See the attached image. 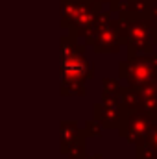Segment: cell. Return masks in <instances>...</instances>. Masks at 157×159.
Here are the masks:
<instances>
[{
  "instance_id": "13",
  "label": "cell",
  "mask_w": 157,
  "mask_h": 159,
  "mask_svg": "<svg viewBox=\"0 0 157 159\" xmlns=\"http://www.w3.org/2000/svg\"><path fill=\"white\" fill-rule=\"evenodd\" d=\"M154 85H155V89H157V81H155V83H154Z\"/></svg>"
},
{
  "instance_id": "11",
  "label": "cell",
  "mask_w": 157,
  "mask_h": 159,
  "mask_svg": "<svg viewBox=\"0 0 157 159\" xmlns=\"http://www.w3.org/2000/svg\"><path fill=\"white\" fill-rule=\"evenodd\" d=\"M89 159H102V156H92V157H89Z\"/></svg>"
},
{
  "instance_id": "10",
  "label": "cell",
  "mask_w": 157,
  "mask_h": 159,
  "mask_svg": "<svg viewBox=\"0 0 157 159\" xmlns=\"http://www.w3.org/2000/svg\"><path fill=\"white\" fill-rule=\"evenodd\" d=\"M83 133L85 135H98L100 133V124L96 120H89L85 124V128H83Z\"/></svg>"
},
{
  "instance_id": "3",
  "label": "cell",
  "mask_w": 157,
  "mask_h": 159,
  "mask_svg": "<svg viewBox=\"0 0 157 159\" xmlns=\"http://www.w3.org/2000/svg\"><path fill=\"white\" fill-rule=\"evenodd\" d=\"M100 13H102V4L98 0H61L63 26L65 28L69 26L74 37L76 35L85 37Z\"/></svg>"
},
{
  "instance_id": "2",
  "label": "cell",
  "mask_w": 157,
  "mask_h": 159,
  "mask_svg": "<svg viewBox=\"0 0 157 159\" xmlns=\"http://www.w3.org/2000/svg\"><path fill=\"white\" fill-rule=\"evenodd\" d=\"M118 20V28H120V35L122 43L128 44L129 48V57L133 56H146V54H154V32L148 20L139 19V17H131V15H120Z\"/></svg>"
},
{
  "instance_id": "12",
  "label": "cell",
  "mask_w": 157,
  "mask_h": 159,
  "mask_svg": "<svg viewBox=\"0 0 157 159\" xmlns=\"http://www.w3.org/2000/svg\"><path fill=\"white\" fill-rule=\"evenodd\" d=\"M154 41H155V43H157V32H155V34H154Z\"/></svg>"
},
{
  "instance_id": "1",
  "label": "cell",
  "mask_w": 157,
  "mask_h": 159,
  "mask_svg": "<svg viewBox=\"0 0 157 159\" xmlns=\"http://www.w3.org/2000/svg\"><path fill=\"white\" fill-rule=\"evenodd\" d=\"M74 35L61 39V93L85 94V80L92 76V67L83 54V46L74 43Z\"/></svg>"
},
{
  "instance_id": "7",
  "label": "cell",
  "mask_w": 157,
  "mask_h": 159,
  "mask_svg": "<svg viewBox=\"0 0 157 159\" xmlns=\"http://www.w3.org/2000/svg\"><path fill=\"white\" fill-rule=\"evenodd\" d=\"M122 117H124V109L120 107V104L115 98L104 96V100L94 106V120L104 128H117L118 129Z\"/></svg>"
},
{
  "instance_id": "8",
  "label": "cell",
  "mask_w": 157,
  "mask_h": 159,
  "mask_svg": "<svg viewBox=\"0 0 157 159\" xmlns=\"http://www.w3.org/2000/svg\"><path fill=\"white\" fill-rule=\"evenodd\" d=\"M137 159H157V120L152 124L148 139L137 146Z\"/></svg>"
},
{
  "instance_id": "4",
  "label": "cell",
  "mask_w": 157,
  "mask_h": 159,
  "mask_svg": "<svg viewBox=\"0 0 157 159\" xmlns=\"http://www.w3.org/2000/svg\"><path fill=\"white\" fill-rule=\"evenodd\" d=\"M118 76L128 81V87L131 89H142L150 87L157 81V54L146 56H133L120 63Z\"/></svg>"
},
{
  "instance_id": "6",
  "label": "cell",
  "mask_w": 157,
  "mask_h": 159,
  "mask_svg": "<svg viewBox=\"0 0 157 159\" xmlns=\"http://www.w3.org/2000/svg\"><path fill=\"white\" fill-rule=\"evenodd\" d=\"M154 122L155 120H152L142 111H124V117H122L120 126H118V133L126 141L135 143L139 146L148 139Z\"/></svg>"
},
{
  "instance_id": "9",
  "label": "cell",
  "mask_w": 157,
  "mask_h": 159,
  "mask_svg": "<svg viewBox=\"0 0 157 159\" xmlns=\"http://www.w3.org/2000/svg\"><path fill=\"white\" fill-rule=\"evenodd\" d=\"M61 150H63V154H67L70 159H83L85 157V135L76 139L74 143L63 146Z\"/></svg>"
},
{
  "instance_id": "5",
  "label": "cell",
  "mask_w": 157,
  "mask_h": 159,
  "mask_svg": "<svg viewBox=\"0 0 157 159\" xmlns=\"http://www.w3.org/2000/svg\"><path fill=\"white\" fill-rule=\"evenodd\" d=\"M85 43L91 44L96 52H118L122 44L118 20L111 19L109 11H102L92 28L87 32Z\"/></svg>"
}]
</instances>
